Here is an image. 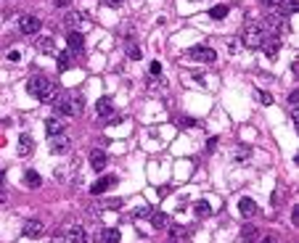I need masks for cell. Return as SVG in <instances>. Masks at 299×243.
Listing matches in <instances>:
<instances>
[{
	"mask_svg": "<svg viewBox=\"0 0 299 243\" xmlns=\"http://www.w3.org/2000/svg\"><path fill=\"white\" fill-rule=\"evenodd\" d=\"M27 90H30V95H35L37 100H45V103L59 95V85L53 80H48V77H32L27 82Z\"/></svg>",
	"mask_w": 299,
	"mask_h": 243,
	"instance_id": "1",
	"label": "cell"
},
{
	"mask_svg": "<svg viewBox=\"0 0 299 243\" xmlns=\"http://www.w3.org/2000/svg\"><path fill=\"white\" fill-rule=\"evenodd\" d=\"M53 109L59 116H80L85 109V100L80 95H61V98H53Z\"/></svg>",
	"mask_w": 299,
	"mask_h": 243,
	"instance_id": "2",
	"label": "cell"
},
{
	"mask_svg": "<svg viewBox=\"0 0 299 243\" xmlns=\"http://www.w3.org/2000/svg\"><path fill=\"white\" fill-rule=\"evenodd\" d=\"M268 32L262 29V24L259 21H249L246 24V29H244V35H241V43L246 45V48H252V50H257V48H262V43L268 40Z\"/></svg>",
	"mask_w": 299,
	"mask_h": 243,
	"instance_id": "3",
	"label": "cell"
},
{
	"mask_svg": "<svg viewBox=\"0 0 299 243\" xmlns=\"http://www.w3.org/2000/svg\"><path fill=\"white\" fill-rule=\"evenodd\" d=\"M188 58L201 61V64H212V61L217 58V53H214L212 48H207V45H196V48L188 50Z\"/></svg>",
	"mask_w": 299,
	"mask_h": 243,
	"instance_id": "4",
	"label": "cell"
},
{
	"mask_svg": "<svg viewBox=\"0 0 299 243\" xmlns=\"http://www.w3.org/2000/svg\"><path fill=\"white\" fill-rule=\"evenodd\" d=\"M40 27H43V21L37 19V16H21L19 19V29H21V35H35V32H40Z\"/></svg>",
	"mask_w": 299,
	"mask_h": 243,
	"instance_id": "5",
	"label": "cell"
},
{
	"mask_svg": "<svg viewBox=\"0 0 299 243\" xmlns=\"http://www.w3.org/2000/svg\"><path fill=\"white\" fill-rule=\"evenodd\" d=\"M43 233H45V225L40 219H30V222H24V228H21L24 238H43Z\"/></svg>",
	"mask_w": 299,
	"mask_h": 243,
	"instance_id": "6",
	"label": "cell"
},
{
	"mask_svg": "<svg viewBox=\"0 0 299 243\" xmlns=\"http://www.w3.org/2000/svg\"><path fill=\"white\" fill-rule=\"evenodd\" d=\"M114 183H117V177H114V174H106V177L95 180V183L90 185V193H93V196H101V193H106V190H109Z\"/></svg>",
	"mask_w": 299,
	"mask_h": 243,
	"instance_id": "7",
	"label": "cell"
},
{
	"mask_svg": "<svg viewBox=\"0 0 299 243\" xmlns=\"http://www.w3.org/2000/svg\"><path fill=\"white\" fill-rule=\"evenodd\" d=\"M69 148H72V140L66 138H59V135H56V138H50V151H53L56 156H61V154H69Z\"/></svg>",
	"mask_w": 299,
	"mask_h": 243,
	"instance_id": "8",
	"label": "cell"
},
{
	"mask_svg": "<svg viewBox=\"0 0 299 243\" xmlns=\"http://www.w3.org/2000/svg\"><path fill=\"white\" fill-rule=\"evenodd\" d=\"M66 243H88V230L82 225H75V228L66 230Z\"/></svg>",
	"mask_w": 299,
	"mask_h": 243,
	"instance_id": "9",
	"label": "cell"
},
{
	"mask_svg": "<svg viewBox=\"0 0 299 243\" xmlns=\"http://www.w3.org/2000/svg\"><path fill=\"white\" fill-rule=\"evenodd\" d=\"M64 24L69 27V29H88V21L82 19V14H77V11H69V14H66V19H64Z\"/></svg>",
	"mask_w": 299,
	"mask_h": 243,
	"instance_id": "10",
	"label": "cell"
},
{
	"mask_svg": "<svg viewBox=\"0 0 299 243\" xmlns=\"http://www.w3.org/2000/svg\"><path fill=\"white\" fill-rule=\"evenodd\" d=\"M106 161H109V156H106V151H98V148H95L93 154H90V167H93L95 172H104Z\"/></svg>",
	"mask_w": 299,
	"mask_h": 243,
	"instance_id": "11",
	"label": "cell"
},
{
	"mask_svg": "<svg viewBox=\"0 0 299 243\" xmlns=\"http://www.w3.org/2000/svg\"><path fill=\"white\" fill-rule=\"evenodd\" d=\"M66 45H69V50H75V53H80L82 48H85V37L80 35V32L72 29L69 35H66Z\"/></svg>",
	"mask_w": 299,
	"mask_h": 243,
	"instance_id": "12",
	"label": "cell"
},
{
	"mask_svg": "<svg viewBox=\"0 0 299 243\" xmlns=\"http://www.w3.org/2000/svg\"><path fill=\"white\" fill-rule=\"evenodd\" d=\"M64 127H66V122H61L59 116H53V119H48V122H45V132H48L50 138L61 135V132H64Z\"/></svg>",
	"mask_w": 299,
	"mask_h": 243,
	"instance_id": "13",
	"label": "cell"
},
{
	"mask_svg": "<svg viewBox=\"0 0 299 243\" xmlns=\"http://www.w3.org/2000/svg\"><path fill=\"white\" fill-rule=\"evenodd\" d=\"M239 212L244 214V217H254V214L259 212V209H257V201H254V199H241V201H239Z\"/></svg>",
	"mask_w": 299,
	"mask_h": 243,
	"instance_id": "14",
	"label": "cell"
},
{
	"mask_svg": "<svg viewBox=\"0 0 299 243\" xmlns=\"http://www.w3.org/2000/svg\"><path fill=\"white\" fill-rule=\"evenodd\" d=\"M32 151H35V140H32L30 135H21V138H19V156H21V159H27Z\"/></svg>",
	"mask_w": 299,
	"mask_h": 243,
	"instance_id": "15",
	"label": "cell"
},
{
	"mask_svg": "<svg viewBox=\"0 0 299 243\" xmlns=\"http://www.w3.org/2000/svg\"><path fill=\"white\" fill-rule=\"evenodd\" d=\"M95 109H98V114L104 116V119H111V116H114V103H111V98H101Z\"/></svg>",
	"mask_w": 299,
	"mask_h": 243,
	"instance_id": "16",
	"label": "cell"
},
{
	"mask_svg": "<svg viewBox=\"0 0 299 243\" xmlns=\"http://www.w3.org/2000/svg\"><path fill=\"white\" fill-rule=\"evenodd\" d=\"M167 225H170V217H167L164 212H151V228H156V230H164Z\"/></svg>",
	"mask_w": 299,
	"mask_h": 243,
	"instance_id": "17",
	"label": "cell"
},
{
	"mask_svg": "<svg viewBox=\"0 0 299 243\" xmlns=\"http://www.w3.org/2000/svg\"><path fill=\"white\" fill-rule=\"evenodd\" d=\"M24 185L35 190V188H40V185H43V177L35 172V169H27V172H24Z\"/></svg>",
	"mask_w": 299,
	"mask_h": 243,
	"instance_id": "18",
	"label": "cell"
},
{
	"mask_svg": "<svg viewBox=\"0 0 299 243\" xmlns=\"http://www.w3.org/2000/svg\"><path fill=\"white\" fill-rule=\"evenodd\" d=\"M262 48H265V53H268V56H270V58H275V56H278V50H281V43H278V40H275V37H273V35H270V37H268V40H265V43H262Z\"/></svg>",
	"mask_w": 299,
	"mask_h": 243,
	"instance_id": "19",
	"label": "cell"
},
{
	"mask_svg": "<svg viewBox=\"0 0 299 243\" xmlns=\"http://www.w3.org/2000/svg\"><path fill=\"white\" fill-rule=\"evenodd\" d=\"M241 238H244L246 243H257L259 241V230L252 228V225H244V228H241Z\"/></svg>",
	"mask_w": 299,
	"mask_h": 243,
	"instance_id": "20",
	"label": "cell"
},
{
	"mask_svg": "<svg viewBox=\"0 0 299 243\" xmlns=\"http://www.w3.org/2000/svg\"><path fill=\"white\" fill-rule=\"evenodd\" d=\"M101 243H120V230L117 228H106L101 233Z\"/></svg>",
	"mask_w": 299,
	"mask_h": 243,
	"instance_id": "21",
	"label": "cell"
},
{
	"mask_svg": "<svg viewBox=\"0 0 299 243\" xmlns=\"http://www.w3.org/2000/svg\"><path fill=\"white\" fill-rule=\"evenodd\" d=\"M37 50H43V53H53L56 50L53 37H40V40H37Z\"/></svg>",
	"mask_w": 299,
	"mask_h": 243,
	"instance_id": "22",
	"label": "cell"
},
{
	"mask_svg": "<svg viewBox=\"0 0 299 243\" xmlns=\"http://www.w3.org/2000/svg\"><path fill=\"white\" fill-rule=\"evenodd\" d=\"M209 214H212V206H209L207 201H199V203H196V217H199V219H207Z\"/></svg>",
	"mask_w": 299,
	"mask_h": 243,
	"instance_id": "23",
	"label": "cell"
},
{
	"mask_svg": "<svg viewBox=\"0 0 299 243\" xmlns=\"http://www.w3.org/2000/svg\"><path fill=\"white\" fill-rule=\"evenodd\" d=\"M265 8L270 11H281V14H286V0H262Z\"/></svg>",
	"mask_w": 299,
	"mask_h": 243,
	"instance_id": "24",
	"label": "cell"
},
{
	"mask_svg": "<svg viewBox=\"0 0 299 243\" xmlns=\"http://www.w3.org/2000/svg\"><path fill=\"white\" fill-rule=\"evenodd\" d=\"M254 98H259V103H262V106H270V103H273V95L265 93V90H259V87H254Z\"/></svg>",
	"mask_w": 299,
	"mask_h": 243,
	"instance_id": "25",
	"label": "cell"
},
{
	"mask_svg": "<svg viewBox=\"0 0 299 243\" xmlns=\"http://www.w3.org/2000/svg\"><path fill=\"white\" fill-rule=\"evenodd\" d=\"M209 16H212V19H225V16H228V5H214V8L209 11Z\"/></svg>",
	"mask_w": 299,
	"mask_h": 243,
	"instance_id": "26",
	"label": "cell"
},
{
	"mask_svg": "<svg viewBox=\"0 0 299 243\" xmlns=\"http://www.w3.org/2000/svg\"><path fill=\"white\" fill-rule=\"evenodd\" d=\"M69 58H72L69 53H61V56H59V69H61V71L72 69V61H69Z\"/></svg>",
	"mask_w": 299,
	"mask_h": 243,
	"instance_id": "27",
	"label": "cell"
},
{
	"mask_svg": "<svg viewBox=\"0 0 299 243\" xmlns=\"http://www.w3.org/2000/svg\"><path fill=\"white\" fill-rule=\"evenodd\" d=\"M127 53H130V58H133V61H140V48L135 43H127Z\"/></svg>",
	"mask_w": 299,
	"mask_h": 243,
	"instance_id": "28",
	"label": "cell"
},
{
	"mask_svg": "<svg viewBox=\"0 0 299 243\" xmlns=\"http://www.w3.org/2000/svg\"><path fill=\"white\" fill-rule=\"evenodd\" d=\"M178 124H180L183 129H188V127H196V119H194V116H180Z\"/></svg>",
	"mask_w": 299,
	"mask_h": 243,
	"instance_id": "29",
	"label": "cell"
},
{
	"mask_svg": "<svg viewBox=\"0 0 299 243\" xmlns=\"http://www.w3.org/2000/svg\"><path fill=\"white\" fill-rule=\"evenodd\" d=\"M151 212H154V209H149V206H140V209H135V217H151Z\"/></svg>",
	"mask_w": 299,
	"mask_h": 243,
	"instance_id": "30",
	"label": "cell"
},
{
	"mask_svg": "<svg viewBox=\"0 0 299 243\" xmlns=\"http://www.w3.org/2000/svg\"><path fill=\"white\" fill-rule=\"evenodd\" d=\"M101 3L109 5V8H122V3H125V0H101Z\"/></svg>",
	"mask_w": 299,
	"mask_h": 243,
	"instance_id": "31",
	"label": "cell"
},
{
	"mask_svg": "<svg viewBox=\"0 0 299 243\" xmlns=\"http://www.w3.org/2000/svg\"><path fill=\"white\" fill-rule=\"evenodd\" d=\"M120 206H122V201H120V199H111V201H106V203H104V209H120Z\"/></svg>",
	"mask_w": 299,
	"mask_h": 243,
	"instance_id": "32",
	"label": "cell"
},
{
	"mask_svg": "<svg viewBox=\"0 0 299 243\" xmlns=\"http://www.w3.org/2000/svg\"><path fill=\"white\" fill-rule=\"evenodd\" d=\"M53 5H56V8H69L72 0H53Z\"/></svg>",
	"mask_w": 299,
	"mask_h": 243,
	"instance_id": "33",
	"label": "cell"
},
{
	"mask_svg": "<svg viewBox=\"0 0 299 243\" xmlns=\"http://www.w3.org/2000/svg\"><path fill=\"white\" fill-rule=\"evenodd\" d=\"M289 103L291 106H299V90H294V93L289 95Z\"/></svg>",
	"mask_w": 299,
	"mask_h": 243,
	"instance_id": "34",
	"label": "cell"
},
{
	"mask_svg": "<svg viewBox=\"0 0 299 243\" xmlns=\"http://www.w3.org/2000/svg\"><path fill=\"white\" fill-rule=\"evenodd\" d=\"M159 71H162V66L154 61V64H151V74H154V77H159Z\"/></svg>",
	"mask_w": 299,
	"mask_h": 243,
	"instance_id": "35",
	"label": "cell"
},
{
	"mask_svg": "<svg viewBox=\"0 0 299 243\" xmlns=\"http://www.w3.org/2000/svg\"><path fill=\"white\" fill-rule=\"evenodd\" d=\"M214 148H217V138H212V140H209V143H207V151H209V154H212V151H214Z\"/></svg>",
	"mask_w": 299,
	"mask_h": 243,
	"instance_id": "36",
	"label": "cell"
},
{
	"mask_svg": "<svg viewBox=\"0 0 299 243\" xmlns=\"http://www.w3.org/2000/svg\"><path fill=\"white\" fill-rule=\"evenodd\" d=\"M291 222H294V225H299V206L294 209V212H291Z\"/></svg>",
	"mask_w": 299,
	"mask_h": 243,
	"instance_id": "37",
	"label": "cell"
},
{
	"mask_svg": "<svg viewBox=\"0 0 299 243\" xmlns=\"http://www.w3.org/2000/svg\"><path fill=\"white\" fill-rule=\"evenodd\" d=\"M0 203H5V193H3V190H0Z\"/></svg>",
	"mask_w": 299,
	"mask_h": 243,
	"instance_id": "38",
	"label": "cell"
},
{
	"mask_svg": "<svg viewBox=\"0 0 299 243\" xmlns=\"http://www.w3.org/2000/svg\"><path fill=\"white\" fill-rule=\"evenodd\" d=\"M262 243H275V241H273V238H265V241H262Z\"/></svg>",
	"mask_w": 299,
	"mask_h": 243,
	"instance_id": "39",
	"label": "cell"
},
{
	"mask_svg": "<svg viewBox=\"0 0 299 243\" xmlns=\"http://www.w3.org/2000/svg\"><path fill=\"white\" fill-rule=\"evenodd\" d=\"M3 177H5V174H3V172H0V183H3Z\"/></svg>",
	"mask_w": 299,
	"mask_h": 243,
	"instance_id": "40",
	"label": "cell"
}]
</instances>
